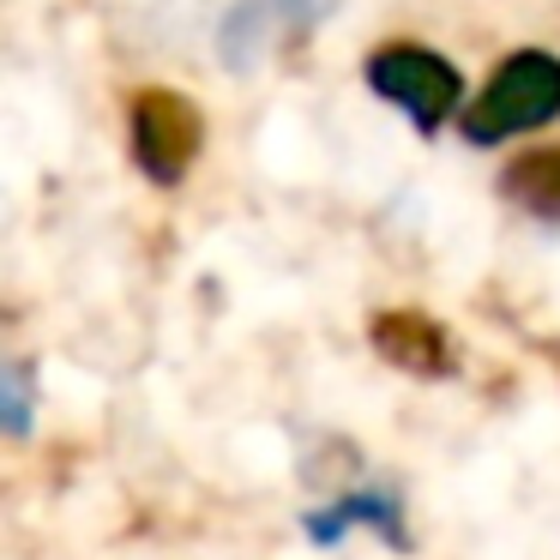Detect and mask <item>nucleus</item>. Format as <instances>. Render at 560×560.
I'll use <instances>...</instances> for the list:
<instances>
[{
  "label": "nucleus",
  "instance_id": "nucleus-5",
  "mask_svg": "<svg viewBox=\"0 0 560 560\" xmlns=\"http://www.w3.org/2000/svg\"><path fill=\"white\" fill-rule=\"evenodd\" d=\"M368 343H374L380 362L410 374V380H446L452 368H458L452 331L440 326L434 314H422V307H380V314L368 319Z\"/></svg>",
  "mask_w": 560,
  "mask_h": 560
},
{
  "label": "nucleus",
  "instance_id": "nucleus-6",
  "mask_svg": "<svg viewBox=\"0 0 560 560\" xmlns=\"http://www.w3.org/2000/svg\"><path fill=\"white\" fill-rule=\"evenodd\" d=\"M302 530L314 536L319 548H338L350 530H374V536H386L392 548H410L398 488H374V482H368V488H350V494L326 500V506H314V512H302Z\"/></svg>",
  "mask_w": 560,
  "mask_h": 560
},
{
  "label": "nucleus",
  "instance_id": "nucleus-2",
  "mask_svg": "<svg viewBox=\"0 0 560 560\" xmlns=\"http://www.w3.org/2000/svg\"><path fill=\"white\" fill-rule=\"evenodd\" d=\"M362 79H368L374 97L398 103V109L410 115L416 133H440V127L464 109L458 61L440 55V49H428V43H380V49H368Z\"/></svg>",
  "mask_w": 560,
  "mask_h": 560
},
{
  "label": "nucleus",
  "instance_id": "nucleus-7",
  "mask_svg": "<svg viewBox=\"0 0 560 560\" xmlns=\"http://www.w3.org/2000/svg\"><path fill=\"white\" fill-rule=\"evenodd\" d=\"M500 199L518 218L560 230V145H530L524 158H512L500 170Z\"/></svg>",
  "mask_w": 560,
  "mask_h": 560
},
{
  "label": "nucleus",
  "instance_id": "nucleus-3",
  "mask_svg": "<svg viewBox=\"0 0 560 560\" xmlns=\"http://www.w3.org/2000/svg\"><path fill=\"white\" fill-rule=\"evenodd\" d=\"M127 151L151 187H182L206 151V109L170 85H145L127 103Z\"/></svg>",
  "mask_w": 560,
  "mask_h": 560
},
{
  "label": "nucleus",
  "instance_id": "nucleus-1",
  "mask_svg": "<svg viewBox=\"0 0 560 560\" xmlns=\"http://www.w3.org/2000/svg\"><path fill=\"white\" fill-rule=\"evenodd\" d=\"M560 121V55L548 49H512L488 73L482 97L464 109V139L470 145H506L518 133Z\"/></svg>",
  "mask_w": 560,
  "mask_h": 560
},
{
  "label": "nucleus",
  "instance_id": "nucleus-8",
  "mask_svg": "<svg viewBox=\"0 0 560 560\" xmlns=\"http://www.w3.org/2000/svg\"><path fill=\"white\" fill-rule=\"evenodd\" d=\"M0 416H7V434L13 440L31 434V362L0 368Z\"/></svg>",
  "mask_w": 560,
  "mask_h": 560
},
{
  "label": "nucleus",
  "instance_id": "nucleus-4",
  "mask_svg": "<svg viewBox=\"0 0 560 560\" xmlns=\"http://www.w3.org/2000/svg\"><path fill=\"white\" fill-rule=\"evenodd\" d=\"M343 0H230L218 19V61L230 73H259L283 43H302Z\"/></svg>",
  "mask_w": 560,
  "mask_h": 560
}]
</instances>
